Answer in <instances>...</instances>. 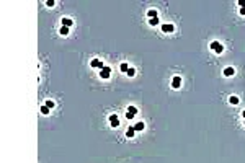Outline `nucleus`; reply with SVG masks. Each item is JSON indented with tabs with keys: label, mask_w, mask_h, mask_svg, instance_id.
Listing matches in <instances>:
<instances>
[{
	"label": "nucleus",
	"mask_w": 245,
	"mask_h": 163,
	"mask_svg": "<svg viewBox=\"0 0 245 163\" xmlns=\"http://www.w3.org/2000/svg\"><path fill=\"white\" fill-rule=\"evenodd\" d=\"M211 49L214 51L216 54H221V52L224 51V46H222L219 41H212V42H211Z\"/></svg>",
	"instance_id": "1"
},
{
	"label": "nucleus",
	"mask_w": 245,
	"mask_h": 163,
	"mask_svg": "<svg viewBox=\"0 0 245 163\" xmlns=\"http://www.w3.org/2000/svg\"><path fill=\"white\" fill-rule=\"evenodd\" d=\"M90 67H92V69H100V70H101V69L105 67V65H103V62H101L100 59H92Z\"/></svg>",
	"instance_id": "2"
},
{
	"label": "nucleus",
	"mask_w": 245,
	"mask_h": 163,
	"mask_svg": "<svg viewBox=\"0 0 245 163\" xmlns=\"http://www.w3.org/2000/svg\"><path fill=\"white\" fill-rule=\"evenodd\" d=\"M110 73H111V69H110V67H106V65L100 70V77H101V78H105V80H106V78H110Z\"/></svg>",
	"instance_id": "3"
},
{
	"label": "nucleus",
	"mask_w": 245,
	"mask_h": 163,
	"mask_svg": "<svg viewBox=\"0 0 245 163\" xmlns=\"http://www.w3.org/2000/svg\"><path fill=\"white\" fill-rule=\"evenodd\" d=\"M181 86V78L178 77V75H175L172 78V88H175V90H178V88Z\"/></svg>",
	"instance_id": "4"
},
{
	"label": "nucleus",
	"mask_w": 245,
	"mask_h": 163,
	"mask_svg": "<svg viewBox=\"0 0 245 163\" xmlns=\"http://www.w3.org/2000/svg\"><path fill=\"white\" fill-rule=\"evenodd\" d=\"M110 126L111 127H118L119 126V117L116 116V114H111L110 116Z\"/></svg>",
	"instance_id": "5"
},
{
	"label": "nucleus",
	"mask_w": 245,
	"mask_h": 163,
	"mask_svg": "<svg viewBox=\"0 0 245 163\" xmlns=\"http://www.w3.org/2000/svg\"><path fill=\"white\" fill-rule=\"evenodd\" d=\"M173 31H175V26H173L172 23L162 25V33H173Z\"/></svg>",
	"instance_id": "6"
},
{
	"label": "nucleus",
	"mask_w": 245,
	"mask_h": 163,
	"mask_svg": "<svg viewBox=\"0 0 245 163\" xmlns=\"http://www.w3.org/2000/svg\"><path fill=\"white\" fill-rule=\"evenodd\" d=\"M134 134H136L134 126H129V127H128V131H126V137H128V139H131V137H134Z\"/></svg>",
	"instance_id": "7"
},
{
	"label": "nucleus",
	"mask_w": 245,
	"mask_h": 163,
	"mask_svg": "<svg viewBox=\"0 0 245 163\" xmlns=\"http://www.w3.org/2000/svg\"><path fill=\"white\" fill-rule=\"evenodd\" d=\"M234 73H235L234 67H226V69H224V75H226V77H232Z\"/></svg>",
	"instance_id": "8"
},
{
	"label": "nucleus",
	"mask_w": 245,
	"mask_h": 163,
	"mask_svg": "<svg viewBox=\"0 0 245 163\" xmlns=\"http://www.w3.org/2000/svg\"><path fill=\"white\" fill-rule=\"evenodd\" d=\"M72 25H74V20H70V18H62V26H67V28H70Z\"/></svg>",
	"instance_id": "9"
},
{
	"label": "nucleus",
	"mask_w": 245,
	"mask_h": 163,
	"mask_svg": "<svg viewBox=\"0 0 245 163\" xmlns=\"http://www.w3.org/2000/svg\"><path fill=\"white\" fill-rule=\"evenodd\" d=\"M144 127H145V124H144V122H137V124H134V129H136V132H141V131H144Z\"/></svg>",
	"instance_id": "10"
},
{
	"label": "nucleus",
	"mask_w": 245,
	"mask_h": 163,
	"mask_svg": "<svg viewBox=\"0 0 245 163\" xmlns=\"http://www.w3.org/2000/svg\"><path fill=\"white\" fill-rule=\"evenodd\" d=\"M147 16H149V18H157V12H155L154 8H150V10H147Z\"/></svg>",
	"instance_id": "11"
},
{
	"label": "nucleus",
	"mask_w": 245,
	"mask_h": 163,
	"mask_svg": "<svg viewBox=\"0 0 245 163\" xmlns=\"http://www.w3.org/2000/svg\"><path fill=\"white\" fill-rule=\"evenodd\" d=\"M159 23H160L159 18H150V20H149V25H150V26H157Z\"/></svg>",
	"instance_id": "12"
},
{
	"label": "nucleus",
	"mask_w": 245,
	"mask_h": 163,
	"mask_svg": "<svg viewBox=\"0 0 245 163\" xmlns=\"http://www.w3.org/2000/svg\"><path fill=\"white\" fill-rule=\"evenodd\" d=\"M239 101H240V100L237 98V96H230V98H229V103H230V104H239Z\"/></svg>",
	"instance_id": "13"
},
{
	"label": "nucleus",
	"mask_w": 245,
	"mask_h": 163,
	"mask_svg": "<svg viewBox=\"0 0 245 163\" xmlns=\"http://www.w3.org/2000/svg\"><path fill=\"white\" fill-rule=\"evenodd\" d=\"M61 34H62V36H67V34H69V28H67V26H61Z\"/></svg>",
	"instance_id": "14"
},
{
	"label": "nucleus",
	"mask_w": 245,
	"mask_h": 163,
	"mask_svg": "<svg viewBox=\"0 0 245 163\" xmlns=\"http://www.w3.org/2000/svg\"><path fill=\"white\" fill-rule=\"evenodd\" d=\"M39 111H41V114H44V116H47V114H49V108L46 106V104H44V106H41V109H39Z\"/></svg>",
	"instance_id": "15"
},
{
	"label": "nucleus",
	"mask_w": 245,
	"mask_h": 163,
	"mask_svg": "<svg viewBox=\"0 0 245 163\" xmlns=\"http://www.w3.org/2000/svg\"><path fill=\"white\" fill-rule=\"evenodd\" d=\"M128 113H131V114H134V116H136V114H137V108L136 106H128Z\"/></svg>",
	"instance_id": "16"
},
{
	"label": "nucleus",
	"mask_w": 245,
	"mask_h": 163,
	"mask_svg": "<svg viewBox=\"0 0 245 163\" xmlns=\"http://www.w3.org/2000/svg\"><path fill=\"white\" fill-rule=\"evenodd\" d=\"M119 69H121V72H124V73H128V70H129V67H128V64H124V62L121 64V67H119Z\"/></svg>",
	"instance_id": "17"
},
{
	"label": "nucleus",
	"mask_w": 245,
	"mask_h": 163,
	"mask_svg": "<svg viewBox=\"0 0 245 163\" xmlns=\"http://www.w3.org/2000/svg\"><path fill=\"white\" fill-rule=\"evenodd\" d=\"M128 75H129V77H134V75H136V70L132 69V67H129V70H128Z\"/></svg>",
	"instance_id": "18"
},
{
	"label": "nucleus",
	"mask_w": 245,
	"mask_h": 163,
	"mask_svg": "<svg viewBox=\"0 0 245 163\" xmlns=\"http://www.w3.org/2000/svg\"><path fill=\"white\" fill-rule=\"evenodd\" d=\"M46 106H47L49 109H52V108H54V101H51V100H47V101H46Z\"/></svg>",
	"instance_id": "19"
},
{
	"label": "nucleus",
	"mask_w": 245,
	"mask_h": 163,
	"mask_svg": "<svg viewBox=\"0 0 245 163\" xmlns=\"http://www.w3.org/2000/svg\"><path fill=\"white\" fill-rule=\"evenodd\" d=\"M126 119H128V121L134 119V114H131V113H128V111H126Z\"/></svg>",
	"instance_id": "20"
},
{
	"label": "nucleus",
	"mask_w": 245,
	"mask_h": 163,
	"mask_svg": "<svg viewBox=\"0 0 245 163\" xmlns=\"http://www.w3.org/2000/svg\"><path fill=\"white\" fill-rule=\"evenodd\" d=\"M46 5H47V7H54V5H56V2H54V0H47V2H46Z\"/></svg>",
	"instance_id": "21"
},
{
	"label": "nucleus",
	"mask_w": 245,
	"mask_h": 163,
	"mask_svg": "<svg viewBox=\"0 0 245 163\" xmlns=\"http://www.w3.org/2000/svg\"><path fill=\"white\" fill-rule=\"evenodd\" d=\"M239 5H240V8H245V0H239Z\"/></svg>",
	"instance_id": "22"
},
{
	"label": "nucleus",
	"mask_w": 245,
	"mask_h": 163,
	"mask_svg": "<svg viewBox=\"0 0 245 163\" xmlns=\"http://www.w3.org/2000/svg\"><path fill=\"white\" fill-rule=\"evenodd\" d=\"M240 15H243V16H245V8H240Z\"/></svg>",
	"instance_id": "23"
},
{
	"label": "nucleus",
	"mask_w": 245,
	"mask_h": 163,
	"mask_svg": "<svg viewBox=\"0 0 245 163\" xmlns=\"http://www.w3.org/2000/svg\"><path fill=\"white\" fill-rule=\"evenodd\" d=\"M242 117H243V119H245V111H242Z\"/></svg>",
	"instance_id": "24"
}]
</instances>
